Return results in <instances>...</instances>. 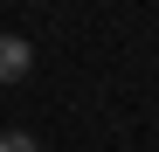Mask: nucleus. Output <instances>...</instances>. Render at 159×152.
Returning a JSON list of instances; mask_svg holds the SVG:
<instances>
[{
    "label": "nucleus",
    "instance_id": "obj_1",
    "mask_svg": "<svg viewBox=\"0 0 159 152\" xmlns=\"http://www.w3.org/2000/svg\"><path fill=\"white\" fill-rule=\"evenodd\" d=\"M28 69H35V48L21 35H0V83H21Z\"/></svg>",
    "mask_w": 159,
    "mask_h": 152
},
{
    "label": "nucleus",
    "instance_id": "obj_2",
    "mask_svg": "<svg viewBox=\"0 0 159 152\" xmlns=\"http://www.w3.org/2000/svg\"><path fill=\"white\" fill-rule=\"evenodd\" d=\"M0 152H42V145H35L28 132H0Z\"/></svg>",
    "mask_w": 159,
    "mask_h": 152
}]
</instances>
